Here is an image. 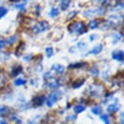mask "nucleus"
<instances>
[{
  "label": "nucleus",
  "instance_id": "1",
  "mask_svg": "<svg viewBox=\"0 0 124 124\" xmlns=\"http://www.w3.org/2000/svg\"><path fill=\"white\" fill-rule=\"evenodd\" d=\"M67 29L72 33H75L76 35H81L87 32V27L83 22H76L71 23L68 25Z\"/></svg>",
  "mask_w": 124,
  "mask_h": 124
},
{
  "label": "nucleus",
  "instance_id": "2",
  "mask_svg": "<svg viewBox=\"0 0 124 124\" xmlns=\"http://www.w3.org/2000/svg\"><path fill=\"white\" fill-rule=\"evenodd\" d=\"M62 97V93L60 91H54L48 96L47 99H46V105L48 107H52L58 100Z\"/></svg>",
  "mask_w": 124,
  "mask_h": 124
},
{
  "label": "nucleus",
  "instance_id": "3",
  "mask_svg": "<svg viewBox=\"0 0 124 124\" xmlns=\"http://www.w3.org/2000/svg\"><path fill=\"white\" fill-rule=\"evenodd\" d=\"M49 29V23L46 20L41 21L39 23H37V24H35L32 27V31L35 33H40V32H45L46 30H48Z\"/></svg>",
  "mask_w": 124,
  "mask_h": 124
},
{
  "label": "nucleus",
  "instance_id": "4",
  "mask_svg": "<svg viewBox=\"0 0 124 124\" xmlns=\"http://www.w3.org/2000/svg\"><path fill=\"white\" fill-rule=\"evenodd\" d=\"M112 58L116 61H118L119 62H123L124 61V53L123 50H114L111 54Z\"/></svg>",
  "mask_w": 124,
  "mask_h": 124
},
{
  "label": "nucleus",
  "instance_id": "5",
  "mask_svg": "<svg viewBox=\"0 0 124 124\" xmlns=\"http://www.w3.org/2000/svg\"><path fill=\"white\" fill-rule=\"evenodd\" d=\"M104 11H102L101 8H95L93 10H88V11H86L84 15L85 16H93V15H101V14H103Z\"/></svg>",
  "mask_w": 124,
  "mask_h": 124
},
{
  "label": "nucleus",
  "instance_id": "6",
  "mask_svg": "<svg viewBox=\"0 0 124 124\" xmlns=\"http://www.w3.org/2000/svg\"><path fill=\"white\" fill-rule=\"evenodd\" d=\"M46 100V97L44 96H37L33 99V104L34 106H41L43 105L44 101Z\"/></svg>",
  "mask_w": 124,
  "mask_h": 124
},
{
  "label": "nucleus",
  "instance_id": "7",
  "mask_svg": "<svg viewBox=\"0 0 124 124\" xmlns=\"http://www.w3.org/2000/svg\"><path fill=\"white\" fill-rule=\"evenodd\" d=\"M23 71V67L20 65H18V66L14 67L12 68V71L11 72V77H15L17 76L18 75H20Z\"/></svg>",
  "mask_w": 124,
  "mask_h": 124
},
{
  "label": "nucleus",
  "instance_id": "8",
  "mask_svg": "<svg viewBox=\"0 0 124 124\" xmlns=\"http://www.w3.org/2000/svg\"><path fill=\"white\" fill-rule=\"evenodd\" d=\"M52 69L58 75H62V74L64 73V71H65L64 67L62 66V65H61V64L53 65V66H52Z\"/></svg>",
  "mask_w": 124,
  "mask_h": 124
},
{
  "label": "nucleus",
  "instance_id": "9",
  "mask_svg": "<svg viewBox=\"0 0 124 124\" xmlns=\"http://www.w3.org/2000/svg\"><path fill=\"white\" fill-rule=\"evenodd\" d=\"M70 3L71 1L70 0H60V8L62 11H66L67 8H69L70 6Z\"/></svg>",
  "mask_w": 124,
  "mask_h": 124
},
{
  "label": "nucleus",
  "instance_id": "10",
  "mask_svg": "<svg viewBox=\"0 0 124 124\" xmlns=\"http://www.w3.org/2000/svg\"><path fill=\"white\" fill-rule=\"evenodd\" d=\"M102 50V46L101 45H97V46H96L95 47H93L92 50H91L89 52H88V54H98Z\"/></svg>",
  "mask_w": 124,
  "mask_h": 124
},
{
  "label": "nucleus",
  "instance_id": "11",
  "mask_svg": "<svg viewBox=\"0 0 124 124\" xmlns=\"http://www.w3.org/2000/svg\"><path fill=\"white\" fill-rule=\"evenodd\" d=\"M91 112L95 115H100L102 112V107L101 106H96L91 109Z\"/></svg>",
  "mask_w": 124,
  "mask_h": 124
},
{
  "label": "nucleus",
  "instance_id": "12",
  "mask_svg": "<svg viewBox=\"0 0 124 124\" xmlns=\"http://www.w3.org/2000/svg\"><path fill=\"white\" fill-rule=\"evenodd\" d=\"M86 109L85 106L83 105H76V106H74V111L76 114H80L82 112H84Z\"/></svg>",
  "mask_w": 124,
  "mask_h": 124
},
{
  "label": "nucleus",
  "instance_id": "13",
  "mask_svg": "<svg viewBox=\"0 0 124 124\" xmlns=\"http://www.w3.org/2000/svg\"><path fill=\"white\" fill-rule=\"evenodd\" d=\"M24 42H20L19 44V46H17V48H16V55H17V57H20V55L21 54V53L23 52V50H24Z\"/></svg>",
  "mask_w": 124,
  "mask_h": 124
},
{
  "label": "nucleus",
  "instance_id": "14",
  "mask_svg": "<svg viewBox=\"0 0 124 124\" xmlns=\"http://www.w3.org/2000/svg\"><path fill=\"white\" fill-rule=\"evenodd\" d=\"M85 79H79V80L75 81L74 83L72 84V88H73L74 89H77V88H79V87H81V86L85 84Z\"/></svg>",
  "mask_w": 124,
  "mask_h": 124
},
{
  "label": "nucleus",
  "instance_id": "15",
  "mask_svg": "<svg viewBox=\"0 0 124 124\" xmlns=\"http://www.w3.org/2000/svg\"><path fill=\"white\" fill-rule=\"evenodd\" d=\"M118 110V106H117V104H112L107 107V112L109 114H113L114 112Z\"/></svg>",
  "mask_w": 124,
  "mask_h": 124
},
{
  "label": "nucleus",
  "instance_id": "16",
  "mask_svg": "<svg viewBox=\"0 0 124 124\" xmlns=\"http://www.w3.org/2000/svg\"><path fill=\"white\" fill-rule=\"evenodd\" d=\"M88 26L90 29H95L99 26V23H98L97 20H93L89 21V23L88 24Z\"/></svg>",
  "mask_w": 124,
  "mask_h": 124
},
{
  "label": "nucleus",
  "instance_id": "17",
  "mask_svg": "<svg viewBox=\"0 0 124 124\" xmlns=\"http://www.w3.org/2000/svg\"><path fill=\"white\" fill-rule=\"evenodd\" d=\"M85 65V62H76V63H72L71 65H69V68L70 69H77V68H80V67H84Z\"/></svg>",
  "mask_w": 124,
  "mask_h": 124
},
{
  "label": "nucleus",
  "instance_id": "18",
  "mask_svg": "<svg viewBox=\"0 0 124 124\" xmlns=\"http://www.w3.org/2000/svg\"><path fill=\"white\" fill-rule=\"evenodd\" d=\"M27 83V81L25 80L24 79H22V78H19V79H16L14 84L16 85V86H22V85H24L25 84Z\"/></svg>",
  "mask_w": 124,
  "mask_h": 124
},
{
  "label": "nucleus",
  "instance_id": "19",
  "mask_svg": "<svg viewBox=\"0 0 124 124\" xmlns=\"http://www.w3.org/2000/svg\"><path fill=\"white\" fill-rule=\"evenodd\" d=\"M16 39H17L16 36H11L10 37H8V38L5 41L6 45H7V44H8V45H13V44L16 42Z\"/></svg>",
  "mask_w": 124,
  "mask_h": 124
},
{
  "label": "nucleus",
  "instance_id": "20",
  "mask_svg": "<svg viewBox=\"0 0 124 124\" xmlns=\"http://www.w3.org/2000/svg\"><path fill=\"white\" fill-rule=\"evenodd\" d=\"M59 83H58V80H54L52 82H50V83L48 84V86L50 87V88H58V87H59Z\"/></svg>",
  "mask_w": 124,
  "mask_h": 124
},
{
  "label": "nucleus",
  "instance_id": "21",
  "mask_svg": "<svg viewBox=\"0 0 124 124\" xmlns=\"http://www.w3.org/2000/svg\"><path fill=\"white\" fill-rule=\"evenodd\" d=\"M46 54L47 58H51L54 54V50L52 47H47L46 49Z\"/></svg>",
  "mask_w": 124,
  "mask_h": 124
},
{
  "label": "nucleus",
  "instance_id": "22",
  "mask_svg": "<svg viewBox=\"0 0 124 124\" xmlns=\"http://www.w3.org/2000/svg\"><path fill=\"white\" fill-rule=\"evenodd\" d=\"M58 14H59V11H58V9L57 8H53L51 9V11H50V16L51 17H55V16H57Z\"/></svg>",
  "mask_w": 124,
  "mask_h": 124
},
{
  "label": "nucleus",
  "instance_id": "23",
  "mask_svg": "<svg viewBox=\"0 0 124 124\" xmlns=\"http://www.w3.org/2000/svg\"><path fill=\"white\" fill-rule=\"evenodd\" d=\"M8 9L3 8V7H0V19H2L3 16H5L8 14Z\"/></svg>",
  "mask_w": 124,
  "mask_h": 124
},
{
  "label": "nucleus",
  "instance_id": "24",
  "mask_svg": "<svg viewBox=\"0 0 124 124\" xmlns=\"http://www.w3.org/2000/svg\"><path fill=\"white\" fill-rule=\"evenodd\" d=\"M100 118L103 121V123L105 124H109V117L106 114H102L100 116Z\"/></svg>",
  "mask_w": 124,
  "mask_h": 124
},
{
  "label": "nucleus",
  "instance_id": "25",
  "mask_svg": "<svg viewBox=\"0 0 124 124\" xmlns=\"http://www.w3.org/2000/svg\"><path fill=\"white\" fill-rule=\"evenodd\" d=\"M11 119L13 122H15L16 123H17V124H21L22 123V122H21V120H20V118H19L16 115V114H13V115L11 117Z\"/></svg>",
  "mask_w": 124,
  "mask_h": 124
},
{
  "label": "nucleus",
  "instance_id": "26",
  "mask_svg": "<svg viewBox=\"0 0 124 124\" xmlns=\"http://www.w3.org/2000/svg\"><path fill=\"white\" fill-rule=\"evenodd\" d=\"M90 73L93 76H97L99 75V71L96 67H93V68L90 69Z\"/></svg>",
  "mask_w": 124,
  "mask_h": 124
},
{
  "label": "nucleus",
  "instance_id": "27",
  "mask_svg": "<svg viewBox=\"0 0 124 124\" xmlns=\"http://www.w3.org/2000/svg\"><path fill=\"white\" fill-rule=\"evenodd\" d=\"M25 6H26V3H21V4H17V5H15V8L20 9V10H21L23 11H25Z\"/></svg>",
  "mask_w": 124,
  "mask_h": 124
},
{
  "label": "nucleus",
  "instance_id": "28",
  "mask_svg": "<svg viewBox=\"0 0 124 124\" xmlns=\"http://www.w3.org/2000/svg\"><path fill=\"white\" fill-rule=\"evenodd\" d=\"M76 11H71V12H70L69 13V15L68 16H67V20H71V19H73L75 16H76Z\"/></svg>",
  "mask_w": 124,
  "mask_h": 124
},
{
  "label": "nucleus",
  "instance_id": "29",
  "mask_svg": "<svg viewBox=\"0 0 124 124\" xmlns=\"http://www.w3.org/2000/svg\"><path fill=\"white\" fill-rule=\"evenodd\" d=\"M6 46V42L4 40H0V50H2L3 48L5 47Z\"/></svg>",
  "mask_w": 124,
  "mask_h": 124
},
{
  "label": "nucleus",
  "instance_id": "30",
  "mask_svg": "<svg viewBox=\"0 0 124 124\" xmlns=\"http://www.w3.org/2000/svg\"><path fill=\"white\" fill-rule=\"evenodd\" d=\"M40 9H41V8H40V6L39 5H37L36 6V11H36V15L37 16H39L40 15Z\"/></svg>",
  "mask_w": 124,
  "mask_h": 124
},
{
  "label": "nucleus",
  "instance_id": "31",
  "mask_svg": "<svg viewBox=\"0 0 124 124\" xmlns=\"http://www.w3.org/2000/svg\"><path fill=\"white\" fill-rule=\"evenodd\" d=\"M97 38V35L94 34V35H91L90 37H89V39H90V41H94V40Z\"/></svg>",
  "mask_w": 124,
  "mask_h": 124
},
{
  "label": "nucleus",
  "instance_id": "32",
  "mask_svg": "<svg viewBox=\"0 0 124 124\" xmlns=\"http://www.w3.org/2000/svg\"><path fill=\"white\" fill-rule=\"evenodd\" d=\"M4 84V78L2 76H0V86H2Z\"/></svg>",
  "mask_w": 124,
  "mask_h": 124
},
{
  "label": "nucleus",
  "instance_id": "33",
  "mask_svg": "<svg viewBox=\"0 0 124 124\" xmlns=\"http://www.w3.org/2000/svg\"><path fill=\"white\" fill-rule=\"evenodd\" d=\"M31 58H32V55H27V56H25V57H24V59L25 61H29Z\"/></svg>",
  "mask_w": 124,
  "mask_h": 124
},
{
  "label": "nucleus",
  "instance_id": "34",
  "mask_svg": "<svg viewBox=\"0 0 124 124\" xmlns=\"http://www.w3.org/2000/svg\"><path fill=\"white\" fill-rule=\"evenodd\" d=\"M120 117H121V119H120L121 124H123V121H124V119H123V113H121Z\"/></svg>",
  "mask_w": 124,
  "mask_h": 124
},
{
  "label": "nucleus",
  "instance_id": "35",
  "mask_svg": "<svg viewBox=\"0 0 124 124\" xmlns=\"http://www.w3.org/2000/svg\"><path fill=\"white\" fill-rule=\"evenodd\" d=\"M0 124H8L4 120H0Z\"/></svg>",
  "mask_w": 124,
  "mask_h": 124
},
{
  "label": "nucleus",
  "instance_id": "36",
  "mask_svg": "<svg viewBox=\"0 0 124 124\" xmlns=\"http://www.w3.org/2000/svg\"><path fill=\"white\" fill-rule=\"evenodd\" d=\"M27 124H37V123H35V122H33V121H29Z\"/></svg>",
  "mask_w": 124,
  "mask_h": 124
},
{
  "label": "nucleus",
  "instance_id": "37",
  "mask_svg": "<svg viewBox=\"0 0 124 124\" xmlns=\"http://www.w3.org/2000/svg\"><path fill=\"white\" fill-rule=\"evenodd\" d=\"M96 1H97V2H101V3H103V2H105L106 0H96Z\"/></svg>",
  "mask_w": 124,
  "mask_h": 124
},
{
  "label": "nucleus",
  "instance_id": "38",
  "mask_svg": "<svg viewBox=\"0 0 124 124\" xmlns=\"http://www.w3.org/2000/svg\"><path fill=\"white\" fill-rule=\"evenodd\" d=\"M11 2H19V1H21V0H10Z\"/></svg>",
  "mask_w": 124,
  "mask_h": 124
}]
</instances>
